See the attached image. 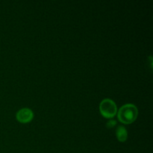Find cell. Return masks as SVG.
Returning a JSON list of instances; mask_svg holds the SVG:
<instances>
[{
	"label": "cell",
	"instance_id": "3957f363",
	"mask_svg": "<svg viewBox=\"0 0 153 153\" xmlns=\"http://www.w3.org/2000/svg\"><path fill=\"white\" fill-rule=\"evenodd\" d=\"M16 118L21 123H28L34 118V113L31 109L24 108L18 111L16 114Z\"/></svg>",
	"mask_w": 153,
	"mask_h": 153
},
{
	"label": "cell",
	"instance_id": "5b68a950",
	"mask_svg": "<svg viewBox=\"0 0 153 153\" xmlns=\"http://www.w3.org/2000/svg\"><path fill=\"white\" fill-rule=\"evenodd\" d=\"M116 124H117L116 120H109L108 121L106 126H107L108 128H113V127H114L115 126H116Z\"/></svg>",
	"mask_w": 153,
	"mask_h": 153
},
{
	"label": "cell",
	"instance_id": "6da1fadb",
	"mask_svg": "<svg viewBox=\"0 0 153 153\" xmlns=\"http://www.w3.org/2000/svg\"><path fill=\"white\" fill-rule=\"evenodd\" d=\"M117 118L123 124H131L136 120L138 115V110L133 104H126L120 108Z\"/></svg>",
	"mask_w": 153,
	"mask_h": 153
},
{
	"label": "cell",
	"instance_id": "7a4b0ae2",
	"mask_svg": "<svg viewBox=\"0 0 153 153\" xmlns=\"http://www.w3.org/2000/svg\"><path fill=\"white\" fill-rule=\"evenodd\" d=\"M100 111L105 118L111 119L117 113V106L111 99H104L100 104Z\"/></svg>",
	"mask_w": 153,
	"mask_h": 153
},
{
	"label": "cell",
	"instance_id": "277c9868",
	"mask_svg": "<svg viewBox=\"0 0 153 153\" xmlns=\"http://www.w3.org/2000/svg\"><path fill=\"white\" fill-rule=\"evenodd\" d=\"M116 137L120 142H125L128 138V132L123 126H119L116 129Z\"/></svg>",
	"mask_w": 153,
	"mask_h": 153
}]
</instances>
